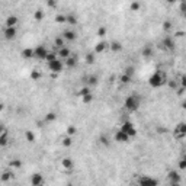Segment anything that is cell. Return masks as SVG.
Returning a JSON list of instances; mask_svg holds the SVG:
<instances>
[{"label":"cell","mask_w":186,"mask_h":186,"mask_svg":"<svg viewBox=\"0 0 186 186\" xmlns=\"http://www.w3.org/2000/svg\"><path fill=\"white\" fill-rule=\"evenodd\" d=\"M166 83V76H164V73H162V71H154L150 77H148V84L151 86V87H154V89H159V87H162L163 84Z\"/></svg>","instance_id":"cell-1"},{"label":"cell","mask_w":186,"mask_h":186,"mask_svg":"<svg viewBox=\"0 0 186 186\" xmlns=\"http://www.w3.org/2000/svg\"><path fill=\"white\" fill-rule=\"evenodd\" d=\"M140 102H141V99L137 95H130L124 100V108L127 111H137L138 106H140Z\"/></svg>","instance_id":"cell-2"},{"label":"cell","mask_w":186,"mask_h":186,"mask_svg":"<svg viewBox=\"0 0 186 186\" xmlns=\"http://www.w3.org/2000/svg\"><path fill=\"white\" fill-rule=\"evenodd\" d=\"M119 131H122L124 134H127L128 138H132V137L137 135V128H135V125H134L131 121L124 122V124L121 125V128H119Z\"/></svg>","instance_id":"cell-3"},{"label":"cell","mask_w":186,"mask_h":186,"mask_svg":"<svg viewBox=\"0 0 186 186\" xmlns=\"http://www.w3.org/2000/svg\"><path fill=\"white\" fill-rule=\"evenodd\" d=\"M138 186H159V180L147 175H141L138 178Z\"/></svg>","instance_id":"cell-4"},{"label":"cell","mask_w":186,"mask_h":186,"mask_svg":"<svg viewBox=\"0 0 186 186\" xmlns=\"http://www.w3.org/2000/svg\"><path fill=\"white\" fill-rule=\"evenodd\" d=\"M48 48L45 45H38L33 48V58H38V60H45L48 55Z\"/></svg>","instance_id":"cell-5"},{"label":"cell","mask_w":186,"mask_h":186,"mask_svg":"<svg viewBox=\"0 0 186 186\" xmlns=\"http://www.w3.org/2000/svg\"><path fill=\"white\" fill-rule=\"evenodd\" d=\"M47 65H48V68L52 73H61L64 70V63L60 58H57V60L51 61V63H47Z\"/></svg>","instance_id":"cell-6"},{"label":"cell","mask_w":186,"mask_h":186,"mask_svg":"<svg viewBox=\"0 0 186 186\" xmlns=\"http://www.w3.org/2000/svg\"><path fill=\"white\" fill-rule=\"evenodd\" d=\"M45 183V179L41 173H33L31 176V185L32 186H44Z\"/></svg>","instance_id":"cell-7"},{"label":"cell","mask_w":186,"mask_h":186,"mask_svg":"<svg viewBox=\"0 0 186 186\" xmlns=\"http://www.w3.org/2000/svg\"><path fill=\"white\" fill-rule=\"evenodd\" d=\"M57 57L61 60V61H64L65 58H68V57L71 55V51H70V48L68 47H63V48H58V51L55 52Z\"/></svg>","instance_id":"cell-8"},{"label":"cell","mask_w":186,"mask_h":186,"mask_svg":"<svg viewBox=\"0 0 186 186\" xmlns=\"http://www.w3.org/2000/svg\"><path fill=\"white\" fill-rule=\"evenodd\" d=\"M17 22H19V19L16 15H9L5 20V28H16Z\"/></svg>","instance_id":"cell-9"},{"label":"cell","mask_w":186,"mask_h":186,"mask_svg":"<svg viewBox=\"0 0 186 186\" xmlns=\"http://www.w3.org/2000/svg\"><path fill=\"white\" fill-rule=\"evenodd\" d=\"M160 45H162V48L163 49H173L175 48V41L172 39L170 36H164L162 39V42H160Z\"/></svg>","instance_id":"cell-10"},{"label":"cell","mask_w":186,"mask_h":186,"mask_svg":"<svg viewBox=\"0 0 186 186\" xmlns=\"http://www.w3.org/2000/svg\"><path fill=\"white\" fill-rule=\"evenodd\" d=\"M16 28H5V31H3V35H5V38L8 41H12L16 38Z\"/></svg>","instance_id":"cell-11"},{"label":"cell","mask_w":186,"mask_h":186,"mask_svg":"<svg viewBox=\"0 0 186 186\" xmlns=\"http://www.w3.org/2000/svg\"><path fill=\"white\" fill-rule=\"evenodd\" d=\"M175 135L178 138H183L186 135V125L185 122H180L178 127L175 128Z\"/></svg>","instance_id":"cell-12"},{"label":"cell","mask_w":186,"mask_h":186,"mask_svg":"<svg viewBox=\"0 0 186 186\" xmlns=\"http://www.w3.org/2000/svg\"><path fill=\"white\" fill-rule=\"evenodd\" d=\"M108 48H109V42H108V41H100V42H97L96 47H95V52H96V54H100V52H103V51Z\"/></svg>","instance_id":"cell-13"},{"label":"cell","mask_w":186,"mask_h":186,"mask_svg":"<svg viewBox=\"0 0 186 186\" xmlns=\"http://www.w3.org/2000/svg\"><path fill=\"white\" fill-rule=\"evenodd\" d=\"M115 141H118V143H127V141H128V140H130V138H128V135H127V134H124V132H122V131H116V132H115Z\"/></svg>","instance_id":"cell-14"},{"label":"cell","mask_w":186,"mask_h":186,"mask_svg":"<svg viewBox=\"0 0 186 186\" xmlns=\"http://www.w3.org/2000/svg\"><path fill=\"white\" fill-rule=\"evenodd\" d=\"M61 36L64 38V41H74L76 38H77L76 32H74V31H71V29H67V31H64Z\"/></svg>","instance_id":"cell-15"},{"label":"cell","mask_w":186,"mask_h":186,"mask_svg":"<svg viewBox=\"0 0 186 186\" xmlns=\"http://www.w3.org/2000/svg\"><path fill=\"white\" fill-rule=\"evenodd\" d=\"M12 179H13L12 170H5V172L0 175V180H2V182H10Z\"/></svg>","instance_id":"cell-16"},{"label":"cell","mask_w":186,"mask_h":186,"mask_svg":"<svg viewBox=\"0 0 186 186\" xmlns=\"http://www.w3.org/2000/svg\"><path fill=\"white\" fill-rule=\"evenodd\" d=\"M64 65H67V67H70V68H73V67H76V64H77V58L73 55H70L68 58H65L64 61Z\"/></svg>","instance_id":"cell-17"},{"label":"cell","mask_w":186,"mask_h":186,"mask_svg":"<svg viewBox=\"0 0 186 186\" xmlns=\"http://www.w3.org/2000/svg\"><path fill=\"white\" fill-rule=\"evenodd\" d=\"M61 166H63L64 169L70 170V169H73L74 163H73V160H71L70 157H65V159H63V160H61Z\"/></svg>","instance_id":"cell-18"},{"label":"cell","mask_w":186,"mask_h":186,"mask_svg":"<svg viewBox=\"0 0 186 186\" xmlns=\"http://www.w3.org/2000/svg\"><path fill=\"white\" fill-rule=\"evenodd\" d=\"M169 180H170V183H180V175H179L178 172H170Z\"/></svg>","instance_id":"cell-19"},{"label":"cell","mask_w":186,"mask_h":186,"mask_svg":"<svg viewBox=\"0 0 186 186\" xmlns=\"http://www.w3.org/2000/svg\"><path fill=\"white\" fill-rule=\"evenodd\" d=\"M109 48L112 49L113 52H118V51H121V49H122V44H121V42L113 41V42H109Z\"/></svg>","instance_id":"cell-20"},{"label":"cell","mask_w":186,"mask_h":186,"mask_svg":"<svg viewBox=\"0 0 186 186\" xmlns=\"http://www.w3.org/2000/svg\"><path fill=\"white\" fill-rule=\"evenodd\" d=\"M54 45H55V48H63L65 47V41L63 36H57L55 39H54Z\"/></svg>","instance_id":"cell-21"},{"label":"cell","mask_w":186,"mask_h":186,"mask_svg":"<svg viewBox=\"0 0 186 186\" xmlns=\"http://www.w3.org/2000/svg\"><path fill=\"white\" fill-rule=\"evenodd\" d=\"M22 57L24 58H26V60H31V58H33V48H26L22 51Z\"/></svg>","instance_id":"cell-22"},{"label":"cell","mask_w":186,"mask_h":186,"mask_svg":"<svg viewBox=\"0 0 186 186\" xmlns=\"http://www.w3.org/2000/svg\"><path fill=\"white\" fill-rule=\"evenodd\" d=\"M61 144H63L64 147H71V146H73V137L65 135V137L61 140Z\"/></svg>","instance_id":"cell-23"},{"label":"cell","mask_w":186,"mask_h":186,"mask_svg":"<svg viewBox=\"0 0 186 186\" xmlns=\"http://www.w3.org/2000/svg\"><path fill=\"white\" fill-rule=\"evenodd\" d=\"M8 143H9V135H8V132L5 131V132L0 135V147H5Z\"/></svg>","instance_id":"cell-24"},{"label":"cell","mask_w":186,"mask_h":186,"mask_svg":"<svg viewBox=\"0 0 186 186\" xmlns=\"http://www.w3.org/2000/svg\"><path fill=\"white\" fill-rule=\"evenodd\" d=\"M65 24L77 25V17L74 16V15H65Z\"/></svg>","instance_id":"cell-25"},{"label":"cell","mask_w":186,"mask_h":186,"mask_svg":"<svg viewBox=\"0 0 186 186\" xmlns=\"http://www.w3.org/2000/svg\"><path fill=\"white\" fill-rule=\"evenodd\" d=\"M89 93H92V90H90L89 86H84V87H81V89L79 90V96L80 97L86 96V95H89Z\"/></svg>","instance_id":"cell-26"},{"label":"cell","mask_w":186,"mask_h":186,"mask_svg":"<svg viewBox=\"0 0 186 186\" xmlns=\"http://www.w3.org/2000/svg\"><path fill=\"white\" fill-rule=\"evenodd\" d=\"M119 80H121V83L122 84H128V83H131V80H132V77H131V76H128V74H122L121 76V79H119Z\"/></svg>","instance_id":"cell-27"},{"label":"cell","mask_w":186,"mask_h":186,"mask_svg":"<svg viewBox=\"0 0 186 186\" xmlns=\"http://www.w3.org/2000/svg\"><path fill=\"white\" fill-rule=\"evenodd\" d=\"M25 138H26V141L33 143V141H35V134H33L32 131H26V132H25Z\"/></svg>","instance_id":"cell-28"},{"label":"cell","mask_w":186,"mask_h":186,"mask_svg":"<svg viewBox=\"0 0 186 186\" xmlns=\"http://www.w3.org/2000/svg\"><path fill=\"white\" fill-rule=\"evenodd\" d=\"M93 100V93H89V95H86V96L81 97V102L84 103V105H87V103H90Z\"/></svg>","instance_id":"cell-29"},{"label":"cell","mask_w":186,"mask_h":186,"mask_svg":"<svg viewBox=\"0 0 186 186\" xmlns=\"http://www.w3.org/2000/svg\"><path fill=\"white\" fill-rule=\"evenodd\" d=\"M42 17H44V10L38 9V10H36V12L33 13V19H35V20H41Z\"/></svg>","instance_id":"cell-30"},{"label":"cell","mask_w":186,"mask_h":186,"mask_svg":"<svg viewBox=\"0 0 186 186\" xmlns=\"http://www.w3.org/2000/svg\"><path fill=\"white\" fill-rule=\"evenodd\" d=\"M143 55L151 57L153 55V48H151V47H144V49H143Z\"/></svg>","instance_id":"cell-31"},{"label":"cell","mask_w":186,"mask_h":186,"mask_svg":"<svg viewBox=\"0 0 186 186\" xmlns=\"http://www.w3.org/2000/svg\"><path fill=\"white\" fill-rule=\"evenodd\" d=\"M58 57H57L55 52H48V55H47V58H45V61L47 63H51V61H54V60H57Z\"/></svg>","instance_id":"cell-32"},{"label":"cell","mask_w":186,"mask_h":186,"mask_svg":"<svg viewBox=\"0 0 186 186\" xmlns=\"http://www.w3.org/2000/svg\"><path fill=\"white\" fill-rule=\"evenodd\" d=\"M97 83V77L96 76H89V77H87V86H92V84H96Z\"/></svg>","instance_id":"cell-33"},{"label":"cell","mask_w":186,"mask_h":186,"mask_svg":"<svg viewBox=\"0 0 186 186\" xmlns=\"http://www.w3.org/2000/svg\"><path fill=\"white\" fill-rule=\"evenodd\" d=\"M22 166V162L19 159H15V160H10V167H20Z\"/></svg>","instance_id":"cell-34"},{"label":"cell","mask_w":186,"mask_h":186,"mask_svg":"<svg viewBox=\"0 0 186 186\" xmlns=\"http://www.w3.org/2000/svg\"><path fill=\"white\" fill-rule=\"evenodd\" d=\"M140 8H141V3H140V2H132V3H131V10H132V12L140 10Z\"/></svg>","instance_id":"cell-35"},{"label":"cell","mask_w":186,"mask_h":186,"mask_svg":"<svg viewBox=\"0 0 186 186\" xmlns=\"http://www.w3.org/2000/svg\"><path fill=\"white\" fill-rule=\"evenodd\" d=\"M31 79H32V80H39V79H41V73L38 71V70H33L32 73H31Z\"/></svg>","instance_id":"cell-36"},{"label":"cell","mask_w":186,"mask_h":186,"mask_svg":"<svg viewBox=\"0 0 186 186\" xmlns=\"http://www.w3.org/2000/svg\"><path fill=\"white\" fill-rule=\"evenodd\" d=\"M76 127H73V125H70V127H68V128H67V135H68V137H73L74 134H76Z\"/></svg>","instance_id":"cell-37"},{"label":"cell","mask_w":186,"mask_h":186,"mask_svg":"<svg viewBox=\"0 0 186 186\" xmlns=\"http://www.w3.org/2000/svg\"><path fill=\"white\" fill-rule=\"evenodd\" d=\"M106 32H108V31H106V28H105V26H100V28L97 29V35H99L100 38H103V36L106 35Z\"/></svg>","instance_id":"cell-38"},{"label":"cell","mask_w":186,"mask_h":186,"mask_svg":"<svg viewBox=\"0 0 186 186\" xmlns=\"http://www.w3.org/2000/svg\"><path fill=\"white\" fill-rule=\"evenodd\" d=\"M54 119H55V113L54 112H49L45 115V121L47 122H51V121H54Z\"/></svg>","instance_id":"cell-39"},{"label":"cell","mask_w":186,"mask_h":186,"mask_svg":"<svg viewBox=\"0 0 186 186\" xmlns=\"http://www.w3.org/2000/svg\"><path fill=\"white\" fill-rule=\"evenodd\" d=\"M55 20L57 22H60V24H65V15H57Z\"/></svg>","instance_id":"cell-40"},{"label":"cell","mask_w":186,"mask_h":186,"mask_svg":"<svg viewBox=\"0 0 186 186\" xmlns=\"http://www.w3.org/2000/svg\"><path fill=\"white\" fill-rule=\"evenodd\" d=\"M86 61H87L89 64H92V63L95 61V58H93V52H89V54L86 55Z\"/></svg>","instance_id":"cell-41"},{"label":"cell","mask_w":186,"mask_h":186,"mask_svg":"<svg viewBox=\"0 0 186 186\" xmlns=\"http://www.w3.org/2000/svg\"><path fill=\"white\" fill-rule=\"evenodd\" d=\"M170 28H172V25H170L169 20H167V22H164V31H169Z\"/></svg>","instance_id":"cell-42"},{"label":"cell","mask_w":186,"mask_h":186,"mask_svg":"<svg viewBox=\"0 0 186 186\" xmlns=\"http://www.w3.org/2000/svg\"><path fill=\"white\" fill-rule=\"evenodd\" d=\"M179 166H180V169H185V160H180V162H179Z\"/></svg>","instance_id":"cell-43"},{"label":"cell","mask_w":186,"mask_h":186,"mask_svg":"<svg viewBox=\"0 0 186 186\" xmlns=\"http://www.w3.org/2000/svg\"><path fill=\"white\" fill-rule=\"evenodd\" d=\"M5 131H6V130H5V127H3V125H0V135H2Z\"/></svg>","instance_id":"cell-44"},{"label":"cell","mask_w":186,"mask_h":186,"mask_svg":"<svg viewBox=\"0 0 186 186\" xmlns=\"http://www.w3.org/2000/svg\"><path fill=\"white\" fill-rule=\"evenodd\" d=\"M48 6H51V8H54V6H55V3H54V2H49V3H48Z\"/></svg>","instance_id":"cell-45"},{"label":"cell","mask_w":186,"mask_h":186,"mask_svg":"<svg viewBox=\"0 0 186 186\" xmlns=\"http://www.w3.org/2000/svg\"><path fill=\"white\" fill-rule=\"evenodd\" d=\"M3 109H5V105H3V103H0V112H2Z\"/></svg>","instance_id":"cell-46"},{"label":"cell","mask_w":186,"mask_h":186,"mask_svg":"<svg viewBox=\"0 0 186 186\" xmlns=\"http://www.w3.org/2000/svg\"><path fill=\"white\" fill-rule=\"evenodd\" d=\"M170 186H180V183H170Z\"/></svg>","instance_id":"cell-47"},{"label":"cell","mask_w":186,"mask_h":186,"mask_svg":"<svg viewBox=\"0 0 186 186\" xmlns=\"http://www.w3.org/2000/svg\"><path fill=\"white\" fill-rule=\"evenodd\" d=\"M67 186H73V185H71V183H68V185H67Z\"/></svg>","instance_id":"cell-48"}]
</instances>
